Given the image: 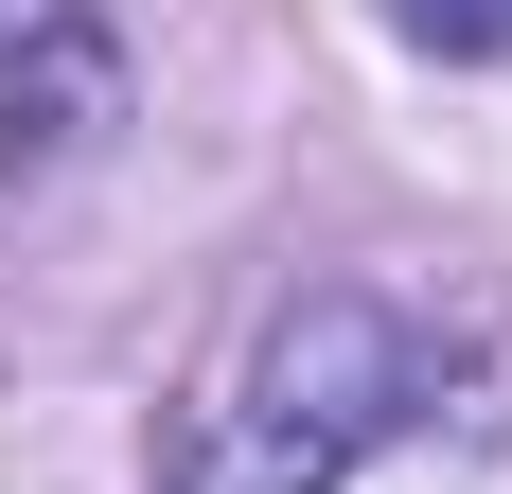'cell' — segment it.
Returning <instances> with one entry per match:
<instances>
[{
  "label": "cell",
  "instance_id": "obj_2",
  "mask_svg": "<svg viewBox=\"0 0 512 494\" xmlns=\"http://www.w3.org/2000/svg\"><path fill=\"white\" fill-rule=\"evenodd\" d=\"M424 53H512V0H407Z\"/></svg>",
  "mask_w": 512,
  "mask_h": 494
},
{
  "label": "cell",
  "instance_id": "obj_1",
  "mask_svg": "<svg viewBox=\"0 0 512 494\" xmlns=\"http://www.w3.org/2000/svg\"><path fill=\"white\" fill-rule=\"evenodd\" d=\"M424 389H442V336H424L407 300H371V283H301V300L248 336L230 406L195 424L177 494H336L389 424H424Z\"/></svg>",
  "mask_w": 512,
  "mask_h": 494
}]
</instances>
